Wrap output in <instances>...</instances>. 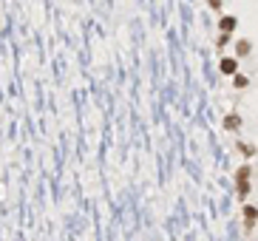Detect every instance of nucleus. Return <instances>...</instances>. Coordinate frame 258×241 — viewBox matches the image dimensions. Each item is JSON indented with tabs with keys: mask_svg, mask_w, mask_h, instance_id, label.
Masks as SVG:
<instances>
[{
	"mask_svg": "<svg viewBox=\"0 0 258 241\" xmlns=\"http://www.w3.org/2000/svg\"><path fill=\"white\" fill-rule=\"evenodd\" d=\"M250 179H253V165H241L236 173V184H238V196L247 199L250 193Z\"/></svg>",
	"mask_w": 258,
	"mask_h": 241,
	"instance_id": "1",
	"label": "nucleus"
},
{
	"mask_svg": "<svg viewBox=\"0 0 258 241\" xmlns=\"http://www.w3.org/2000/svg\"><path fill=\"white\" fill-rule=\"evenodd\" d=\"M219 71H221V74H227V77L238 74V60H236V57H221V63H219Z\"/></svg>",
	"mask_w": 258,
	"mask_h": 241,
	"instance_id": "2",
	"label": "nucleus"
},
{
	"mask_svg": "<svg viewBox=\"0 0 258 241\" xmlns=\"http://www.w3.org/2000/svg\"><path fill=\"white\" fill-rule=\"evenodd\" d=\"M236 26H238L236 17H233V14H224V17L219 20V32H221V34H233V32H236Z\"/></svg>",
	"mask_w": 258,
	"mask_h": 241,
	"instance_id": "3",
	"label": "nucleus"
},
{
	"mask_svg": "<svg viewBox=\"0 0 258 241\" xmlns=\"http://www.w3.org/2000/svg\"><path fill=\"white\" fill-rule=\"evenodd\" d=\"M244 230H247V233L256 230V207H253V205L244 207Z\"/></svg>",
	"mask_w": 258,
	"mask_h": 241,
	"instance_id": "4",
	"label": "nucleus"
},
{
	"mask_svg": "<svg viewBox=\"0 0 258 241\" xmlns=\"http://www.w3.org/2000/svg\"><path fill=\"white\" fill-rule=\"evenodd\" d=\"M244 125V119L238 114H227L224 116V131H238V128Z\"/></svg>",
	"mask_w": 258,
	"mask_h": 241,
	"instance_id": "5",
	"label": "nucleus"
},
{
	"mask_svg": "<svg viewBox=\"0 0 258 241\" xmlns=\"http://www.w3.org/2000/svg\"><path fill=\"white\" fill-rule=\"evenodd\" d=\"M250 51H253V43H250V40H238V43H236V60L247 57Z\"/></svg>",
	"mask_w": 258,
	"mask_h": 241,
	"instance_id": "6",
	"label": "nucleus"
},
{
	"mask_svg": "<svg viewBox=\"0 0 258 241\" xmlns=\"http://www.w3.org/2000/svg\"><path fill=\"white\" fill-rule=\"evenodd\" d=\"M233 85H236V88H247L250 77H244V74H233Z\"/></svg>",
	"mask_w": 258,
	"mask_h": 241,
	"instance_id": "7",
	"label": "nucleus"
},
{
	"mask_svg": "<svg viewBox=\"0 0 258 241\" xmlns=\"http://www.w3.org/2000/svg\"><path fill=\"white\" fill-rule=\"evenodd\" d=\"M238 150H241V153H244V156H253V153H256V148H253V145H247V142H241V145H238Z\"/></svg>",
	"mask_w": 258,
	"mask_h": 241,
	"instance_id": "8",
	"label": "nucleus"
},
{
	"mask_svg": "<svg viewBox=\"0 0 258 241\" xmlns=\"http://www.w3.org/2000/svg\"><path fill=\"white\" fill-rule=\"evenodd\" d=\"M227 43H230V34H219V40H216V48H224Z\"/></svg>",
	"mask_w": 258,
	"mask_h": 241,
	"instance_id": "9",
	"label": "nucleus"
},
{
	"mask_svg": "<svg viewBox=\"0 0 258 241\" xmlns=\"http://www.w3.org/2000/svg\"><path fill=\"white\" fill-rule=\"evenodd\" d=\"M207 6H210V9H216V12H219V9H221V0H207Z\"/></svg>",
	"mask_w": 258,
	"mask_h": 241,
	"instance_id": "10",
	"label": "nucleus"
}]
</instances>
